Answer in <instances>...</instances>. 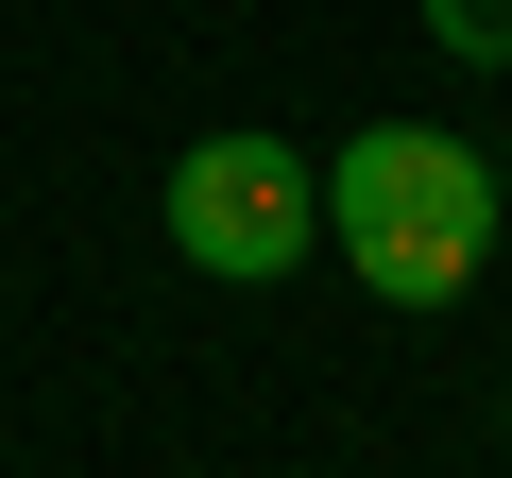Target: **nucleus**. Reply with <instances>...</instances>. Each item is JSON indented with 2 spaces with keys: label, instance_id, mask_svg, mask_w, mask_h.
<instances>
[{
  "label": "nucleus",
  "instance_id": "f257e3e1",
  "mask_svg": "<svg viewBox=\"0 0 512 478\" xmlns=\"http://www.w3.org/2000/svg\"><path fill=\"white\" fill-rule=\"evenodd\" d=\"M325 239H342V274H359L376 308H461L512 222H495L478 137H444V120H359L342 171H325Z\"/></svg>",
  "mask_w": 512,
  "mask_h": 478
},
{
  "label": "nucleus",
  "instance_id": "f03ea898",
  "mask_svg": "<svg viewBox=\"0 0 512 478\" xmlns=\"http://www.w3.org/2000/svg\"><path fill=\"white\" fill-rule=\"evenodd\" d=\"M171 257L222 274V291H291V274L325 257V171H308L291 137H256V120L188 137V154H171Z\"/></svg>",
  "mask_w": 512,
  "mask_h": 478
},
{
  "label": "nucleus",
  "instance_id": "7ed1b4c3",
  "mask_svg": "<svg viewBox=\"0 0 512 478\" xmlns=\"http://www.w3.org/2000/svg\"><path fill=\"white\" fill-rule=\"evenodd\" d=\"M444 69H512V0H410Z\"/></svg>",
  "mask_w": 512,
  "mask_h": 478
},
{
  "label": "nucleus",
  "instance_id": "20e7f679",
  "mask_svg": "<svg viewBox=\"0 0 512 478\" xmlns=\"http://www.w3.org/2000/svg\"><path fill=\"white\" fill-rule=\"evenodd\" d=\"M495 222H512V171H495Z\"/></svg>",
  "mask_w": 512,
  "mask_h": 478
}]
</instances>
